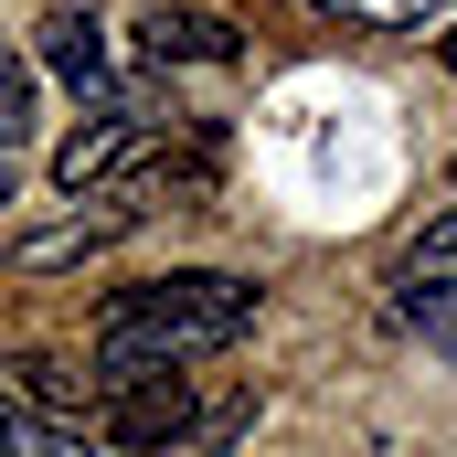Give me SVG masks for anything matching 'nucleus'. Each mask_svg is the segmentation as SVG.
Returning a JSON list of instances; mask_svg holds the SVG:
<instances>
[{"instance_id":"1","label":"nucleus","mask_w":457,"mask_h":457,"mask_svg":"<svg viewBox=\"0 0 457 457\" xmlns=\"http://www.w3.org/2000/svg\"><path fill=\"white\" fill-rule=\"evenodd\" d=\"M255 330V277L224 266H170V277H138L96 309V383H149V372H181L203 351H224Z\"/></svg>"},{"instance_id":"2","label":"nucleus","mask_w":457,"mask_h":457,"mask_svg":"<svg viewBox=\"0 0 457 457\" xmlns=\"http://www.w3.org/2000/svg\"><path fill=\"white\" fill-rule=\"evenodd\" d=\"M149 160H170V117L107 107V117H86V128L54 149V192H117V181L149 170Z\"/></svg>"},{"instance_id":"3","label":"nucleus","mask_w":457,"mask_h":457,"mask_svg":"<svg viewBox=\"0 0 457 457\" xmlns=\"http://www.w3.org/2000/svg\"><path fill=\"white\" fill-rule=\"evenodd\" d=\"M96 426L128 457H170L203 436V404H192V372H149V383H96Z\"/></svg>"},{"instance_id":"4","label":"nucleus","mask_w":457,"mask_h":457,"mask_svg":"<svg viewBox=\"0 0 457 457\" xmlns=\"http://www.w3.org/2000/svg\"><path fill=\"white\" fill-rule=\"evenodd\" d=\"M138 224H149V192H86L64 224H32V234H21V245H11V266H21V277H64V266H86V255L128 245Z\"/></svg>"},{"instance_id":"5","label":"nucleus","mask_w":457,"mask_h":457,"mask_svg":"<svg viewBox=\"0 0 457 457\" xmlns=\"http://www.w3.org/2000/svg\"><path fill=\"white\" fill-rule=\"evenodd\" d=\"M32 64H54L75 96H107V21H96V0H54L43 32H32Z\"/></svg>"},{"instance_id":"6","label":"nucleus","mask_w":457,"mask_h":457,"mask_svg":"<svg viewBox=\"0 0 457 457\" xmlns=\"http://www.w3.org/2000/svg\"><path fill=\"white\" fill-rule=\"evenodd\" d=\"M0 394H11V415H43V426H86V404H96V383L64 372L54 351H11L0 361Z\"/></svg>"},{"instance_id":"7","label":"nucleus","mask_w":457,"mask_h":457,"mask_svg":"<svg viewBox=\"0 0 457 457\" xmlns=\"http://www.w3.org/2000/svg\"><path fill=\"white\" fill-rule=\"evenodd\" d=\"M138 43H149V64H234V21L224 11H192V0H160L138 21Z\"/></svg>"},{"instance_id":"8","label":"nucleus","mask_w":457,"mask_h":457,"mask_svg":"<svg viewBox=\"0 0 457 457\" xmlns=\"http://www.w3.org/2000/svg\"><path fill=\"white\" fill-rule=\"evenodd\" d=\"M0 457H96L86 426H43V415H0Z\"/></svg>"},{"instance_id":"9","label":"nucleus","mask_w":457,"mask_h":457,"mask_svg":"<svg viewBox=\"0 0 457 457\" xmlns=\"http://www.w3.org/2000/svg\"><path fill=\"white\" fill-rule=\"evenodd\" d=\"M21 138H32V64H11V54H0V160H11Z\"/></svg>"},{"instance_id":"10","label":"nucleus","mask_w":457,"mask_h":457,"mask_svg":"<svg viewBox=\"0 0 457 457\" xmlns=\"http://www.w3.org/2000/svg\"><path fill=\"white\" fill-rule=\"evenodd\" d=\"M320 11H351V21H383V32H404V21H426V11H447V0H320Z\"/></svg>"},{"instance_id":"11","label":"nucleus","mask_w":457,"mask_h":457,"mask_svg":"<svg viewBox=\"0 0 457 457\" xmlns=\"http://www.w3.org/2000/svg\"><path fill=\"white\" fill-rule=\"evenodd\" d=\"M436 54H447V75H457V32H447V43H436Z\"/></svg>"},{"instance_id":"12","label":"nucleus","mask_w":457,"mask_h":457,"mask_svg":"<svg viewBox=\"0 0 457 457\" xmlns=\"http://www.w3.org/2000/svg\"><path fill=\"white\" fill-rule=\"evenodd\" d=\"M0 203H11V160H0Z\"/></svg>"}]
</instances>
